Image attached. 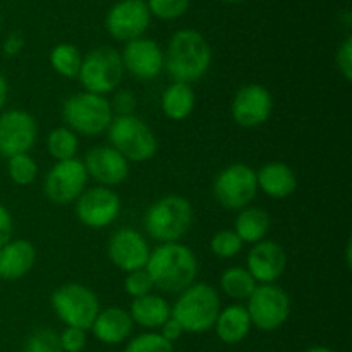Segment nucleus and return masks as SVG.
Masks as SVG:
<instances>
[{
    "mask_svg": "<svg viewBox=\"0 0 352 352\" xmlns=\"http://www.w3.org/2000/svg\"><path fill=\"white\" fill-rule=\"evenodd\" d=\"M120 58H122L124 71L141 81L155 79L164 71V52L160 45L150 38L141 36L127 41Z\"/></svg>",
    "mask_w": 352,
    "mask_h": 352,
    "instance_id": "17",
    "label": "nucleus"
},
{
    "mask_svg": "<svg viewBox=\"0 0 352 352\" xmlns=\"http://www.w3.org/2000/svg\"><path fill=\"white\" fill-rule=\"evenodd\" d=\"M134 107H136V100H134L133 93L129 91H119L113 98L112 110L116 109L119 112V116H131L134 112Z\"/></svg>",
    "mask_w": 352,
    "mask_h": 352,
    "instance_id": "39",
    "label": "nucleus"
},
{
    "mask_svg": "<svg viewBox=\"0 0 352 352\" xmlns=\"http://www.w3.org/2000/svg\"><path fill=\"white\" fill-rule=\"evenodd\" d=\"M133 323L143 329H160L170 318V305L162 296L146 294L133 299L129 308Z\"/></svg>",
    "mask_w": 352,
    "mask_h": 352,
    "instance_id": "24",
    "label": "nucleus"
},
{
    "mask_svg": "<svg viewBox=\"0 0 352 352\" xmlns=\"http://www.w3.org/2000/svg\"><path fill=\"white\" fill-rule=\"evenodd\" d=\"M256 170L241 162L222 168L213 182V196L227 210L246 208L256 198Z\"/></svg>",
    "mask_w": 352,
    "mask_h": 352,
    "instance_id": "10",
    "label": "nucleus"
},
{
    "mask_svg": "<svg viewBox=\"0 0 352 352\" xmlns=\"http://www.w3.org/2000/svg\"><path fill=\"white\" fill-rule=\"evenodd\" d=\"M50 302L57 318L65 327L81 330L91 329L100 313V301L95 292L78 282H69L55 289Z\"/></svg>",
    "mask_w": 352,
    "mask_h": 352,
    "instance_id": "7",
    "label": "nucleus"
},
{
    "mask_svg": "<svg viewBox=\"0 0 352 352\" xmlns=\"http://www.w3.org/2000/svg\"><path fill=\"white\" fill-rule=\"evenodd\" d=\"M146 272L155 289L167 294H181L195 284L198 275V260L188 246L181 243L160 244L150 253Z\"/></svg>",
    "mask_w": 352,
    "mask_h": 352,
    "instance_id": "2",
    "label": "nucleus"
},
{
    "mask_svg": "<svg viewBox=\"0 0 352 352\" xmlns=\"http://www.w3.org/2000/svg\"><path fill=\"white\" fill-rule=\"evenodd\" d=\"M251 327L253 325H251V318L246 306L230 305L227 308L220 309L213 329H215L217 337L223 344L234 346V344L243 342L250 336Z\"/></svg>",
    "mask_w": 352,
    "mask_h": 352,
    "instance_id": "23",
    "label": "nucleus"
},
{
    "mask_svg": "<svg viewBox=\"0 0 352 352\" xmlns=\"http://www.w3.org/2000/svg\"><path fill=\"white\" fill-rule=\"evenodd\" d=\"M0 24H2V17H0Z\"/></svg>",
    "mask_w": 352,
    "mask_h": 352,
    "instance_id": "46",
    "label": "nucleus"
},
{
    "mask_svg": "<svg viewBox=\"0 0 352 352\" xmlns=\"http://www.w3.org/2000/svg\"><path fill=\"white\" fill-rule=\"evenodd\" d=\"M62 352H82L88 342L86 330L76 329V327H65L64 332L58 333Z\"/></svg>",
    "mask_w": 352,
    "mask_h": 352,
    "instance_id": "36",
    "label": "nucleus"
},
{
    "mask_svg": "<svg viewBox=\"0 0 352 352\" xmlns=\"http://www.w3.org/2000/svg\"><path fill=\"white\" fill-rule=\"evenodd\" d=\"M82 164L88 172V177L105 188L122 184L129 175V162L112 146L91 148L86 153Z\"/></svg>",
    "mask_w": 352,
    "mask_h": 352,
    "instance_id": "18",
    "label": "nucleus"
},
{
    "mask_svg": "<svg viewBox=\"0 0 352 352\" xmlns=\"http://www.w3.org/2000/svg\"><path fill=\"white\" fill-rule=\"evenodd\" d=\"M124 289H126V292L131 298L136 299L143 298V296L146 294H151L155 285L150 274L146 272V268H140V270H134L127 274L126 280H124Z\"/></svg>",
    "mask_w": 352,
    "mask_h": 352,
    "instance_id": "35",
    "label": "nucleus"
},
{
    "mask_svg": "<svg viewBox=\"0 0 352 352\" xmlns=\"http://www.w3.org/2000/svg\"><path fill=\"white\" fill-rule=\"evenodd\" d=\"M124 76L122 58L113 48H95L82 58L79 69V81L88 93L95 95H109L116 91Z\"/></svg>",
    "mask_w": 352,
    "mask_h": 352,
    "instance_id": "8",
    "label": "nucleus"
},
{
    "mask_svg": "<svg viewBox=\"0 0 352 352\" xmlns=\"http://www.w3.org/2000/svg\"><path fill=\"white\" fill-rule=\"evenodd\" d=\"M133 327L134 323L129 311L112 306V308L100 309L89 330L93 332L95 339L102 344L117 346V344H122L124 340L129 339Z\"/></svg>",
    "mask_w": 352,
    "mask_h": 352,
    "instance_id": "21",
    "label": "nucleus"
},
{
    "mask_svg": "<svg viewBox=\"0 0 352 352\" xmlns=\"http://www.w3.org/2000/svg\"><path fill=\"white\" fill-rule=\"evenodd\" d=\"M134 2H141V3H146L148 0H134Z\"/></svg>",
    "mask_w": 352,
    "mask_h": 352,
    "instance_id": "45",
    "label": "nucleus"
},
{
    "mask_svg": "<svg viewBox=\"0 0 352 352\" xmlns=\"http://www.w3.org/2000/svg\"><path fill=\"white\" fill-rule=\"evenodd\" d=\"M256 285V280L243 267L227 268L220 277V287L234 301H244V299L248 301Z\"/></svg>",
    "mask_w": 352,
    "mask_h": 352,
    "instance_id": "27",
    "label": "nucleus"
},
{
    "mask_svg": "<svg viewBox=\"0 0 352 352\" xmlns=\"http://www.w3.org/2000/svg\"><path fill=\"white\" fill-rule=\"evenodd\" d=\"M120 213V198L105 186H95L82 191L76 199V217L89 229H105L112 226Z\"/></svg>",
    "mask_w": 352,
    "mask_h": 352,
    "instance_id": "12",
    "label": "nucleus"
},
{
    "mask_svg": "<svg viewBox=\"0 0 352 352\" xmlns=\"http://www.w3.org/2000/svg\"><path fill=\"white\" fill-rule=\"evenodd\" d=\"M82 57L78 47L72 43H58L50 52V65L62 78H78Z\"/></svg>",
    "mask_w": 352,
    "mask_h": 352,
    "instance_id": "28",
    "label": "nucleus"
},
{
    "mask_svg": "<svg viewBox=\"0 0 352 352\" xmlns=\"http://www.w3.org/2000/svg\"><path fill=\"white\" fill-rule=\"evenodd\" d=\"M226 2H232V3H236V2H243V0H226Z\"/></svg>",
    "mask_w": 352,
    "mask_h": 352,
    "instance_id": "44",
    "label": "nucleus"
},
{
    "mask_svg": "<svg viewBox=\"0 0 352 352\" xmlns=\"http://www.w3.org/2000/svg\"><path fill=\"white\" fill-rule=\"evenodd\" d=\"M7 172H9V177L14 184L30 186L36 179L38 165L30 153L14 155V157L9 158Z\"/></svg>",
    "mask_w": 352,
    "mask_h": 352,
    "instance_id": "30",
    "label": "nucleus"
},
{
    "mask_svg": "<svg viewBox=\"0 0 352 352\" xmlns=\"http://www.w3.org/2000/svg\"><path fill=\"white\" fill-rule=\"evenodd\" d=\"M124 352H174V344L165 340L158 332H144L131 339Z\"/></svg>",
    "mask_w": 352,
    "mask_h": 352,
    "instance_id": "32",
    "label": "nucleus"
},
{
    "mask_svg": "<svg viewBox=\"0 0 352 352\" xmlns=\"http://www.w3.org/2000/svg\"><path fill=\"white\" fill-rule=\"evenodd\" d=\"M196 107V95L191 85L186 82H172L165 88L162 95V110L165 117L175 122L188 119Z\"/></svg>",
    "mask_w": 352,
    "mask_h": 352,
    "instance_id": "25",
    "label": "nucleus"
},
{
    "mask_svg": "<svg viewBox=\"0 0 352 352\" xmlns=\"http://www.w3.org/2000/svg\"><path fill=\"white\" fill-rule=\"evenodd\" d=\"M150 253V246L143 234L131 227H122V229L116 230L110 236L109 246H107L109 260L112 261L113 267L126 274L146 267Z\"/></svg>",
    "mask_w": 352,
    "mask_h": 352,
    "instance_id": "16",
    "label": "nucleus"
},
{
    "mask_svg": "<svg viewBox=\"0 0 352 352\" xmlns=\"http://www.w3.org/2000/svg\"><path fill=\"white\" fill-rule=\"evenodd\" d=\"M7 96H9V82H7L6 76L0 72V112H2V109L6 107Z\"/></svg>",
    "mask_w": 352,
    "mask_h": 352,
    "instance_id": "42",
    "label": "nucleus"
},
{
    "mask_svg": "<svg viewBox=\"0 0 352 352\" xmlns=\"http://www.w3.org/2000/svg\"><path fill=\"white\" fill-rule=\"evenodd\" d=\"M79 148L78 134L69 127H57L47 138V150L57 162L76 158Z\"/></svg>",
    "mask_w": 352,
    "mask_h": 352,
    "instance_id": "29",
    "label": "nucleus"
},
{
    "mask_svg": "<svg viewBox=\"0 0 352 352\" xmlns=\"http://www.w3.org/2000/svg\"><path fill=\"white\" fill-rule=\"evenodd\" d=\"M109 141L127 162L141 164L157 155L158 140L151 127L138 116H117L109 126Z\"/></svg>",
    "mask_w": 352,
    "mask_h": 352,
    "instance_id": "5",
    "label": "nucleus"
},
{
    "mask_svg": "<svg viewBox=\"0 0 352 352\" xmlns=\"http://www.w3.org/2000/svg\"><path fill=\"white\" fill-rule=\"evenodd\" d=\"M88 172L78 158L57 162L43 181V192L54 205H69L76 201L88 184Z\"/></svg>",
    "mask_w": 352,
    "mask_h": 352,
    "instance_id": "11",
    "label": "nucleus"
},
{
    "mask_svg": "<svg viewBox=\"0 0 352 352\" xmlns=\"http://www.w3.org/2000/svg\"><path fill=\"white\" fill-rule=\"evenodd\" d=\"M23 352H62L58 333H55L50 329L36 330L26 340Z\"/></svg>",
    "mask_w": 352,
    "mask_h": 352,
    "instance_id": "34",
    "label": "nucleus"
},
{
    "mask_svg": "<svg viewBox=\"0 0 352 352\" xmlns=\"http://www.w3.org/2000/svg\"><path fill=\"white\" fill-rule=\"evenodd\" d=\"M287 268V253L275 241H260L248 254V267L256 284H275Z\"/></svg>",
    "mask_w": 352,
    "mask_h": 352,
    "instance_id": "19",
    "label": "nucleus"
},
{
    "mask_svg": "<svg viewBox=\"0 0 352 352\" xmlns=\"http://www.w3.org/2000/svg\"><path fill=\"white\" fill-rule=\"evenodd\" d=\"M38 127L33 116L26 110L10 109L0 113V155L30 153L36 143Z\"/></svg>",
    "mask_w": 352,
    "mask_h": 352,
    "instance_id": "13",
    "label": "nucleus"
},
{
    "mask_svg": "<svg viewBox=\"0 0 352 352\" xmlns=\"http://www.w3.org/2000/svg\"><path fill=\"white\" fill-rule=\"evenodd\" d=\"M36 250L28 239H10L0 248V278L19 280L26 277L34 267Z\"/></svg>",
    "mask_w": 352,
    "mask_h": 352,
    "instance_id": "20",
    "label": "nucleus"
},
{
    "mask_svg": "<svg viewBox=\"0 0 352 352\" xmlns=\"http://www.w3.org/2000/svg\"><path fill=\"white\" fill-rule=\"evenodd\" d=\"M150 23L151 14L146 3L134 0H120L112 6L105 17V28L110 36L124 43L143 36Z\"/></svg>",
    "mask_w": 352,
    "mask_h": 352,
    "instance_id": "15",
    "label": "nucleus"
},
{
    "mask_svg": "<svg viewBox=\"0 0 352 352\" xmlns=\"http://www.w3.org/2000/svg\"><path fill=\"white\" fill-rule=\"evenodd\" d=\"M160 333L162 337H164L165 340H168V342L170 344H174L175 340H179L182 337V333H184V329H182L181 327V323L177 322V320L175 318H168L167 322L164 323V325L160 327Z\"/></svg>",
    "mask_w": 352,
    "mask_h": 352,
    "instance_id": "41",
    "label": "nucleus"
},
{
    "mask_svg": "<svg viewBox=\"0 0 352 352\" xmlns=\"http://www.w3.org/2000/svg\"><path fill=\"white\" fill-rule=\"evenodd\" d=\"M243 241L239 239L234 230L230 229H222L212 237L210 241V250L215 256L222 258V260H229V258L237 256L243 250Z\"/></svg>",
    "mask_w": 352,
    "mask_h": 352,
    "instance_id": "31",
    "label": "nucleus"
},
{
    "mask_svg": "<svg viewBox=\"0 0 352 352\" xmlns=\"http://www.w3.org/2000/svg\"><path fill=\"white\" fill-rule=\"evenodd\" d=\"M195 212L191 203L177 195L157 199L144 213V230L160 244L179 243L191 229Z\"/></svg>",
    "mask_w": 352,
    "mask_h": 352,
    "instance_id": "4",
    "label": "nucleus"
},
{
    "mask_svg": "<svg viewBox=\"0 0 352 352\" xmlns=\"http://www.w3.org/2000/svg\"><path fill=\"white\" fill-rule=\"evenodd\" d=\"M62 117L67 127L82 136H98L109 129L113 119L112 103L107 96L81 91L69 96L62 107Z\"/></svg>",
    "mask_w": 352,
    "mask_h": 352,
    "instance_id": "6",
    "label": "nucleus"
},
{
    "mask_svg": "<svg viewBox=\"0 0 352 352\" xmlns=\"http://www.w3.org/2000/svg\"><path fill=\"white\" fill-rule=\"evenodd\" d=\"M146 6L150 14L158 19L174 21L188 12L189 0H148Z\"/></svg>",
    "mask_w": 352,
    "mask_h": 352,
    "instance_id": "33",
    "label": "nucleus"
},
{
    "mask_svg": "<svg viewBox=\"0 0 352 352\" xmlns=\"http://www.w3.org/2000/svg\"><path fill=\"white\" fill-rule=\"evenodd\" d=\"M232 119L237 126L253 129L270 119L274 112V98L265 86L251 82L237 89L230 105Z\"/></svg>",
    "mask_w": 352,
    "mask_h": 352,
    "instance_id": "14",
    "label": "nucleus"
},
{
    "mask_svg": "<svg viewBox=\"0 0 352 352\" xmlns=\"http://www.w3.org/2000/svg\"><path fill=\"white\" fill-rule=\"evenodd\" d=\"M251 325L261 332L278 330L291 316V298L277 284H260L248 299Z\"/></svg>",
    "mask_w": 352,
    "mask_h": 352,
    "instance_id": "9",
    "label": "nucleus"
},
{
    "mask_svg": "<svg viewBox=\"0 0 352 352\" xmlns=\"http://www.w3.org/2000/svg\"><path fill=\"white\" fill-rule=\"evenodd\" d=\"M212 47L199 31L179 30L164 54V69L175 82L199 81L212 65Z\"/></svg>",
    "mask_w": 352,
    "mask_h": 352,
    "instance_id": "1",
    "label": "nucleus"
},
{
    "mask_svg": "<svg viewBox=\"0 0 352 352\" xmlns=\"http://www.w3.org/2000/svg\"><path fill=\"white\" fill-rule=\"evenodd\" d=\"M14 234V220L9 210L0 203V248L6 246Z\"/></svg>",
    "mask_w": 352,
    "mask_h": 352,
    "instance_id": "38",
    "label": "nucleus"
},
{
    "mask_svg": "<svg viewBox=\"0 0 352 352\" xmlns=\"http://www.w3.org/2000/svg\"><path fill=\"white\" fill-rule=\"evenodd\" d=\"M258 189L275 199L289 198L298 189L294 170L284 162H268L256 172Z\"/></svg>",
    "mask_w": 352,
    "mask_h": 352,
    "instance_id": "22",
    "label": "nucleus"
},
{
    "mask_svg": "<svg viewBox=\"0 0 352 352\" xmlns=\"http://www.w3.org/2000/svg\"><path fill=\"white\" fill-rule=\"evenodd\" d=\"M336 64L340 74L344 76V79H346V81H351L352 79V38L351 36H347L346 40L342 41V45L337 48Z\"/></svg>",
    "mask_w": 352,
    "mask_h": 352,
    "instance_id": "37",
    "label": "nucleus"
},
{
    "mask_svg": "<svg viewBox=\"0 0 352 352\" xmlns=\"http://www.w3.org/2000/svg\"><path fill=\"white\" fill-rule=\"evenodd\" d=\"M305 352H336V351H332L330 347H325V346H315V347H309V349Z\"/></svg>",
    "mask_w": 352,
    "mask_h": 352,
    "instance_id": "43",
    "label": "nucleus"
},
{
    "mask_svg": "<svg viewBox=\"0 0 352 352\" xmlns=\"http://www.w3.org/2000/svg\"><path fill=\"white\" fill-rule=\"evenodd\" d=\"M24 48V38L19 33H10L7 34L6 40L2 43V52L6 57H16L21 54Z\"/></svg>",
    "mask_w": 352,
    "mask_h": 352,
    "instance_id": "40",
    "label": "nucleus"
},
{
    "mask_svg": "<svg viewBox=\"0 0 352 352\" xmlns=\"http://www.w3.org/2000/svg\"><path fill=\"white\" fill-rule=\"evenodd\" d=\"M220 313V296L213 285L195 282L179 294L170 306V316L181 323L184 332L205 333L213 329Z\"/></svg>",
    "mask_w": 352,
    "mask_h": 352,
    "instance_id": "3",
    "label": "nucleus"
},
{
    "mask_svg": "<svg viewBox=\"0 0 352 352\" xmlns=\"http://www.w3.org/2000/svg\"><path fill=\"white\" fill-rule=\"evenodd\" d=\"M272 220L270 215L263 208L256 206H246L239 210L236 223H234V232L239 236L243 243L256 244L260 241H265L268 230H270Z\"/></svg>",
    "mask_w": 352,
    "mask_h": 352,
    "instance_id": "26",
    "label": "nucleus"
}]
</instances>
